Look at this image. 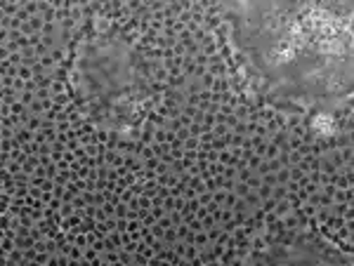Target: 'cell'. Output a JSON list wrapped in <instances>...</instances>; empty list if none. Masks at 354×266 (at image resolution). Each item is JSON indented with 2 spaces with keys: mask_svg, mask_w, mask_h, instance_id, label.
Instances as JSON below:
<instances>
[{
  "mask_svg": "<svg viewBox=\"0 0 354 266\" xmlns=\"http://www.w3.org/2000/svg\"><path fill=\"white\" fill-rule=\"evenodd\" d=\"M232 266H354L352 252L314 229L265 234Z\"/></svg>",
  "mask_w": 354,
  "mask_h": 266,
  "instance_id": "3",
  "label": "cell"
},
{
  "mask_svg": "<svg viewBox=\"0 0 354 266\" xmlns=\"http://www.w3.org/2000/svg\"><path fill=\"white\" fill-rule=\"evenodd\" d=\"M227 45L267 104L330 123L352 101V3H227Z\"/></svg>",
  "mask_w": 354,
  "mask_h": 266,
  "instance_id": "1",
  "label": "cell"
},
{
  "mask_svg": "<svg viewBox=\"0 0 354 266\" xmlns=\"http://www.w3.org/2000/svg\"><path fill=\"white\" fill-rule=\"evenodd\" d=\"M73 90L100 127L125 132L135 127L149 99L133 48L113 33H95L73 59Z\"/></svg>",
  "mask_w": 354,
  "mask_h": 266,
  "instance_id": "2",
  "label": "cell"
}]
</instances>
